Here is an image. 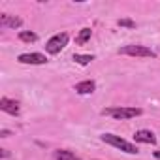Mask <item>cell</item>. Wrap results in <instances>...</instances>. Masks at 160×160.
<instances>
[{"instance_id":"30bf717a","label":"cell","mask_w":160,"mask_h":160,"mask_svg":"<svg viewBox=\"0 0 160 160\" xmlns=\"http://www.w3.org/2000/svg\"><path fill=\"white\" fill-rule=\"evenodd\" d=\"M53 158L55 160H79V156L73 152V151H68V149H58L53 152Z\"/></svg>"},{"instance_id":"8992f818","label":"cell","mask_w":160,"mask_h":160,"mask_svg":"<svg viewBox=\"0 0 160 160\" xmlns=\"http://www.w3.org/2000/svg\"><path fill=\"white\" fill-rule=\"evenodd\" d=\"M0 109L8 115H19V104L8 96H2L0 98Z\"/></svg>"},{"instance_id":"8fae6325","label":"cell","mask_w":160,"mask_h":160,"mask_svg":"<svg viewBox=\"0 0 160 160\" xmlns=\"http://www.w3.org/2000/svg\"><path fill=\"white\" fill-rule=\"evenodd\" d=\"M91 36H92V30L91 28H81V32H79L77 38H75V43L77 45H83V43H87L91 40Z\"/></svg>"},{"instance_id":"52a82bcc","label":"cell","mask_w":160,"mask_h":160,"mask_svg":"<svg viewBox=\"0 0 160 160\" xmlns=\"http://www.w3.org/2000/svg\"><path fill=\"white\" fill-rule=\"evenodd\" d=\"M134 141L138 143H147V145H154L156 143V136L151 130H138L134 134Z\"/></svg>"},{"instance_id":"4fadbf2b","label":"cell","mask_w":160,"mask_h":160,"mask_svg":"<svg viewBox=\"0 0 160 160\" xmlns=\"http://www.w3.org/2000/svg\"><path fill=\"white\" fill-rule=\"evenodd\" d=\"M73 60H75L77 64H81V66H87L89 62L94 60V57H92V55H77V53H75V55H73Z\"/></svg>"},{"instance_id":"7c38bea8","label":"cell","mask_w":160,"mask_h":160,"mask_svg":"<svg viewBox=\"0 0 160 160\" xmlns=\"http://www.w3.org/2000/svg\"><path fill=\"white\" fill-rule=\"evenodd\" d=\"M19 40H21V42H25V43H34V42L38 40V36H36L34 32L21 30V32H19Z\"/></svg>"},{"instance_id":"2e32d148","label":"cell","mask_w":160,"mask_h":160,"mask_svg":"<svg viewBox=\"0 0 160 160\" xmlns=\"http://www.w3.org/2000/svg\"><path fill=\"white\" fill-rule=\"evenodd\" d=\"M8 156H10V152L6 149H2V158H8Z\"/></svg>"},{"instance_id":"3957f363","label":"cell","mask_w":160,"mask_h":160,"mask_svg":"<svg viewBox=\"0 0 160 160\" xmlns=\"http://www.w3.org/2000/svg\"><path fill=\"white\" fill-rule=\"evenodd\" d=\"M68 34L66 32H60V34H55V36H51L49 40H47V43H45V51L49 53V55H57V53H60L66 45H68Z\"/></svg>"},{"instance_id":"5bb4252c","label":"cell","mask_w":160,"mask_h":160,"mask_svg":"<svg viewBox=\"0 0 160 160\" xmlns=\"http://www.w3.org/2000/svg\"><path fill=\"white\" fill-rule=\"evenodd\" d=\"M119 27H126V28H136V23L132 19H119Z\"/></svg>"},{"instance_id":"9a60e30c","label":"cell","mask_w":160,"mask_h":160,"mask_svg":"<svg viewBox=\"0 0 160 160\" xmlns=\"http://www.w3.org/2000/svg\"><path fill=\"white\" fill-rule=\"evenodd\" d=\"M0 136H2V138H8V136H10V130H2V132H0Z\"/></svg>"},{"instance_id":"277c9868","label":"cell","mask_w":160,"mask_h":160,"mask_svg":"<svg viewBox=\"0 0 160 160\" xmlns=\"http://www.w3.org/2000/svg\"><path fill=\"white\" fill-rule=\"evenodd\" d=\"M121 55H128V57H149V58H156V53L145 45H138V43H130L119 49Z\"/></svg>"},{"instance_id":"5b68a950","label":"cell","mask_w":160,"mask_h":160,"mask_svg":"<svg viewBox=\"0 0 160 160\" xmlns=\"http://www.w3.org/2000/svg\"><path fill=\"white\" fill-rule=\"evenodd\" d=\"M17 60L21 64H45L47 57L42 55V53H23V55H19Z\"/></svg>"},{"instance_id":"ba28073f","label":"cell","mask_w":160,"mask_h":160,"mask_svg":"<svg viewBox=\"0 0 160 160\" xmlns=\"http://www.w3.org/2000/svg\"><path fill=\"white\" fill-rule=\"evenodd\" d=\"M21 25H23V21L19 17H12L8 13L0 15V27H4V28H19Z\"/></svg>"},{"instance_id":"9c48e42d","label":"cell","mask_w":160,"mask_h":160,"mask_svg":"<svg viewBox=\"0 0 160 160\" xmlns=\"http://www.w3.org/2000/svg\"><path fill=\"white\" fill-rule=\"evenodd\" d=\"M94 89H96V83L92 81V79H85V81L75 85V92L77 94H92Z\"/></svg>"},{"instance_id":"e0dca14e","label":"cell","mask_w":160,"mask_h":160,"mask_svg":"<svg viewBox=\"0 0 160 160\" xmlns=\"http://www.w3.org/2000/svg\"><path fill=\"white\" fill-rule=\"evenodd\" d=\"M154 158H158V160H160V151H154Z\"/></svg>"},{"instance_id":"6da1fadb","label":"cell","mask_w":160,"mask_h":160,"mask_svg":"<svg viewBox=\"0 0 160 160\" xmlns=\"http://www.w3.org/2000/svg\"><path fill=\"white\" fill-rule=\"evenodd\" d=\"M102 115L106 117H113L117 121H126V119H134L141 115L139 108H122V106H113V108H106L102 109Z\"/></svg>"},{"instance_id":"7a4b0ae2","label":"cell","mask_w":160,"mask_h":160,"mask_svg":"<svg viewBox=\"0 0 160 160\" xmlns=\"http://www.w3.org/2000/svg\"><path fill=\"white\" fill-rule=\"evenodd\" d=\"M100 139H102L104 143L111 145V147H117V149H121V151L128 152V154H138V152H139V149H138L134 143H130V141L122 139L121 136H115V134H102V138H100Z\"/></svg>"}]
</instances>
